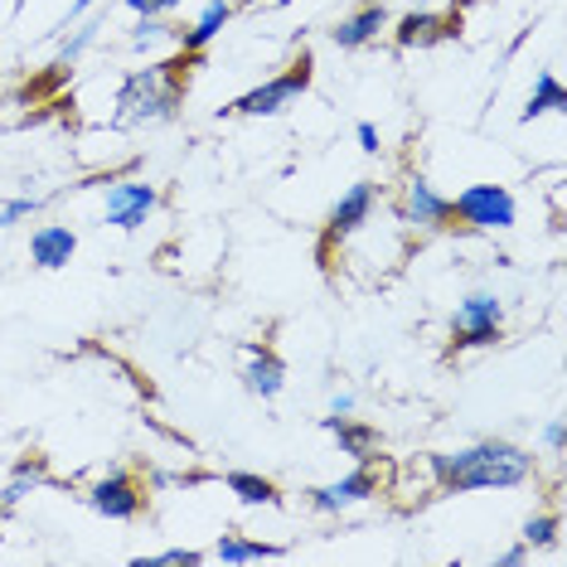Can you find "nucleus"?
Instances as JSON below:
<instances>
[{"label":"nucleus","instance_id":"obj_24","mask_svg":"<svg viewBox=\"0 0 567 567\" xmlns=\"http://www.w3.org/2000/svg\"><path fill=\"white\" fill-rule=\"evenodd\" d=\"M39 213V199H10L5 209H0V229H15V223H25V219H34Z\"/></svg>","mask_w":567,"mask_h":567},{"label":"nucleus","instance_id":"obj_14","mask_svg":"<svg viewBox=\"0 0 567 567\" xmlns=\"http://www.w3.org/2000/svg\"><path fill=\"white\" fill-rule=\"evenodd\" d=\"M447 34H456V20L432 15V10H413V15H403V20H398L393 39H398V49H427V44L447 39Z\"/></svg>","mask_w":567,"mask_h":567},{"label":"nucleus","instance_id":"obj_4","mask_svg":"<svg viewBox=\"0 0 567 567\" xmlns=\"http://www.w3.org/2000/svg\"><path fill=\"white\" fill-rule=\"evenodd\" d=\"M451 219H461L466 229H481V233H505L514 229L519 204L505 185H466L451 199Z\"/></svg>","mask_w":567,"mask_h":567},{"label":"nucleus","instance_id":"obj_16","mask_svg":"<svg viewBox=\"0 0 567 567\" xmlns=\"http://www.w3.org/2000/svg\"><path fill=\"white\" fill-rule=\"evenodd\" d=\"M229 20H233V0H209V5L199 10V20H195V25H189V30H180V39H175V44H180V49H185V54L209 49V44L219 39V30L229 25Z\"/></svg>","mask_w":567,"mask_h":567},{"label":"nucleus","instance_id":"obj_27","mask_svg":"<svg viewBox=\"0 0 567 567\" xmlns=\"http://www.w3.org/2000/svg\"><path fill=\"white\" fill-rule=\"evenodd\" d=\"M529 553H534V548H529V543L519 539L514 548H505V553H500V558H495V563H500V567H524V563H529Z\"/></svg>","mask_w":567,"mask_h":567},{"label":"nucleus","instance_id":"obj_7","mask_svg":"<svg viewBox=\"0 0 567 567\" xmlns=\"http://www.w3.org/2000/svg\"><path fill=\"white\" fill-rule=\"evenodd\" d=\"M155 204H161V195H155V185H146V180H112L107 185V213H102V219H107L112 229L131 233L151 219Z\"/></svg>","mask_w":567,"mask_h":567},{"label":"nucleus","instance_id":"obj_6","mask_svg":"<svg viewBox=\"0 0 567 567\" xmlns=\"http://www.w3.org/2000/svg\"><path fill=\"white\" fill-rule=\"evenodd\" d=\"M379 495V475H373L369 461H359L349 475H339V481L331 485H315L305 500H311L315 514H345V509H355V505H364Z\"/></svg>","mask_w":567,"mask_h":567},{"label":"nucleus","instance_id":"obj_3","mask_svg":"<svg viewBox=\"0 0 567 567\" xmlns=\"http://www.w3.org/2000/svg\"><path fill=\"white\" fill-rule=\"evenodd\" d=\"M305 88H311V54H301L281 78H267V83H257L253 93L233 97L223 112H233V117H277V112H287Z\"/></svg>","mask_w":567,"mask_h":567},{"label":"nucleus","instance_id":"obj_1","mask_svg":"<svg viewBox=\"0 0 567 567\" xmlns=\"http://www.w3.org/2000/svg\"><path fill=\"white\" fill-rule=\"evenodd\" d=\"M427 466H432L441 495H471V490H514V485H524L534 475V456L505 437H485L461 451H437V456H427Z\"/></svg>","mask_w":567,"mask_h":567},{"label":"nucleus","instance_id":"obj_23","mask_svg":"<svg viewBox=\"0 0 567 567\" xmlns=\"http://www.w3.org/2000/svg\"><path fill=\"white\" fill-rule=\"evenodd\" d=\"M204 553L199 548H165L155 558H136V567H199Z\"/></svg>","mask_w":567,"mask_h":567},{"label":"nucleus","instance_id":"obj_11","mask_svg":"<svg viewBox=\"0 0 567 567\" xmlns=\"http://www.w3.org/2000/svg\"><path fill=\"white\" fill-rule=\"evenodd\" d=\"M78 253V233L68 229V223H39V229L30 233V263L44 267V271H59L73 263Z\"/></svg>","mask_w":567,"mask_h":567},{"label":"nucleus","instance_id":"obj_20","mask_svg":"<svg viewBox=\"0 0 567 567\" xmlns=\"http://www.w3.org/2000/svg\"><path fill=\"white\" fill-rule=\"evenodd\" d=\"M107 30V15H93V10H88L83 20H78V30H73V39H63V49H59V68H68L73 59H83V49L88 44L97 39V34Z\"/></svg>","mask_w":567,"mask_h":567},{"label":"nucleus","instance_id":"obj_28","mask_svg":"<svg viewBox=\"0 0 567 567\" xmlns=\"http://www.w3.org/2000/svg\"><path fill=\"white\" fill-rule=\"evenodd\" d=\"M97 5H102V0H73V5H68V20H63V30H68V25H78V20H83L88 10H97Z\"/></svg>","mask_w":567,"mask_h":567},{"label":"nucleus","instance_id":"obj_8","mask_svg":"<svg viewBox=\"0 0 567 567\" xmlns=\"http://www.w3.org/2000/svg\"><path fill=\"white\" fill-rule=\"evenodd\" d=\"M373 204H379V185L373 180H355L335 204H331V219H325V247L345 243L349 233H359L369 223Z\"/></svg>","mask_w":567,"mask_h":567},{"label":"nucleus","instance_id":"obj_15","mask_svg":"<svg viewBox=\"0 0 567 567\" xmlns=\"http://www.w3.org/2000/svg\"><path fill=\"white\" fill-rule=\"evenodd\" d=\"M243 383L247 393H257V398H277L281 389H287V369H281V359L271 355V349H247V364H243Z\"/></svg>","mask_w":567,"mask_h":567},{"label":"nucleus","instance_id":"obj_10","mask_svg":"<svg viewBox=\"0 0 567 567\" xmlns=\"http://www.w3.org/2000/svg\"><path fill=\"white\" fill-rule=\"evenodd\" d=\"M88 505H93L102 519H136L141 514V505H146V490H141L136 475L112 471V475H102L93 490H88Z\"/></svg>","mask_w":567,"mask_h":567},{"label":"nucleus","instance_id":"obj_17","mask_svg":"<svg viewBox=\"0 0 567 567\" xmlns=\"http://www.w3.org/2000/svg\"><path fill=\"white\" fill-rule=\"evenodd\" d=\"M567 107V93L558 83V73L553 68H543V73L534 78V93H529L524 112H519V121H534V117H548V112H563Z\"/></svg>","mask_w":567,"mask_h":567},{"label":"nucleus","instance_id":"obj_12","mask_svg":"<svg viewBox=\"0 0 567 567\" xmlns=\"http://www.w3.org/2000/svg\"><path fill=\"white\" fill-rule=\"evenodd\" d=\"M383 30H389V10L373 0V5H359L355 15L339 20L331 30V39H335V49H364V44H373Z\"/></svg>","mask_w":567,"mask_h":567},{"label":"nucleus","instance_id":"obj_21","mask_svg":"<svg viewBox=\"0 0 567 567\" xmlns=\"http://www.w3.org/2000/svg\"><path fill=\"white\" fill-rule=\"evenodd\" d=\"M180 30L170 25V15H141L131 30V49H155V44H175Z\"/></svg>","mask_w":567,"mask_h":567},{"label":"nucleus","instance_id":"obj_31","mask_svg":"<svg viewBox=\"0 0 567 567\" xmlns=\"http://www.w3.org/2000/svg\"><path fill=\"white\" fill-rule=\"evenodd\" d=\"M180 5H185V0H161V15H175Z\"/></svg>","mask_w":567,"mask_h":567},{"label":"nucleus","instance_id":"obj_18","mask_svg":"<svg viewBox=\"0 0 567 567\" xmlns=\"http://www.w3.org/2000/svg\"><path fill=\"white\" fill-rule=\"evenodd\" d=\"M287 548H277V543H253V539H238V534H223L219 548H213V558L219 563H267V558H281Z\"/></svg>","mask_w":567,"mask_h":567},{"label":"nucleus","instance_id":"obj_2","mask_svg":"<svg viewBox=\"0 0 567 567\" xmlns=\"http://www.w3.org/2000/svg\"><path fill=\"white\" fill-rule=\"evenodd\" d=\"M189 59L195 54L180 49L175 59H155L136 73L121 78L117 88V127H146V121H170L185 102L189 83Z\"/></svg>","mask_w":567,"mask_h":567},{"label":"nucleus","instance_id":"obj_19","mask_svg":"<svg viewBox=\"0 0 567 567\" xmlns=\"http://www.w3.org/2000/svg\"><path fill=\"white\" fill-rule=\"evenodd\" d=\"M223 485H229V490H233L243 505H267V509L281 505L277 485L263 481V475H253V471H229V475H223Z\"/></svg>","mask_w":567,"mask_h":567},{"label":"nucleus","instance_id":"obj_32","mask_svg":"<svg viewBox=\"0 0 567 567\" xmlns=\"http://www.w3.org/2000/svg\"><path fill=\"white\" fill-rule=\"evenodd\" d=\"M277 5H291V0H277Z\"/></svg>","mask_w":567,"mask_h":567},{"label":"nucleus","instance_id":"obj_9","mask_svg":"<svg viewBox=\"0 0 567 567\" xmlns=\"http://www.w3.org/2000/svg\"><path fill=\"white\" fill-rule=\"evenodd\" d=\"M403 223L413 233H441L451 223V199L437 195L423 175H413L403 185Z\"/></svg>","mask_w":567,"mask_h":567},{"label":"nucleus","instance_id":"obj_5","mask_svg":"<svg viewBox=\"0 0 567 567\" xmlns=\"http://www.w3.org/2000/svg\"><path fill=\"white\" fill-rule=\"evenodd\" d=\"M500 331H505V301L495 297V291H471V297L456 305V315H451V345L456 349L495 345Z\"/></svg>","mask_w":567,"mask_h":567},{"label":"nucleus","instance_id":"obj_29","mask_svg":"<svg viewBox=\"0 0 567 567\" xmlns=\"http://www.w3.org/2000/svg\"><path fill=\"white\" fill-rule=\"evenodd\" d=\"M345 413H355V393H335L331 398V417H345Z\"/></svg>","mask_w":567,"mask_h":567},{"label":"nucleus","instance_id":"obj_22","mask_svg":"<svg viewBox=\"0 0 567 567\" xmlns=\"http://www.w3.org/2000/svg\"><path fill=\"white\" fill-rule=\"evenodd\" d=\"M558 534H563V519L558 514H534V519H524V539L529 548H548V543H558Z\"/></svg>","mask_w":567,"mask_h":567},{"label":"nucleus","instance_id":"obj_30","mask_svg":"<svg viewBox=\"0 0 567 567\" xmlns=\"http://www.w3.org/2000/svg\"><path fill=\"white\" fill-rule=\"evenodd\" d=\"M127 10H136V15H161V0H127Z\"/></svg>","mask_w":567,"mask_h":567},{"label":"nucleus","instance_id":"obj_26","mask_svg":"<svg viewBox=\"0 0 567 567\" xmlns=\"http://www.w3.org/2000/svg\"><path fill=\"white\" fill-rule=\"evenodd\" d=\"M355 136H359V151H364V155H379V127H373V121H359Z\"/></svg>","mask_w":567,"mask_h":567},{"label":"nucleus","instance_id":"obj_13","mask_svg":"<svg viewBox=\"0 0 567 567\" xmlns=\"http://www.w3.org/2000/svg\"><path fill=\"white\" fill-rule=\"evenodd\" d=\"M325 427L335 432L339 441V451H345L349 461H373L379 456V447H383V437H379V427L373 423H359V417H325Z\"/></svg>","mask_w":567,"mask_h":567},{"label":"nucleus","instance_id":"obj_25","mask_svg":"<svg viewBox=\"0 0 567 567\" xmlns=\"http://www.w3.org/2000/svg\"><path fill=\"white\" fill-rule=\"evenodd\" d=\"M543 447H548L553 456H563V447H567V432H563V423H558V417H553V423L543 427Z\"/></svg>","mask_w":567,"mask_h":567}]
</instances>
